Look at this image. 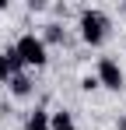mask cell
Segmentation results:
<instances>
[{"label": "cell", "instance_id": "obj_6", "mask_svg": "<svg viewBox=\"0 0 126 130\" xmlns=\"http://www.w3.org/2000/svg\"><path fill=\"white\" fill-rule=\"evenodd\" d=\"M25 130H49V112H46V109H35V112H28V120H25Z\"/></svg>", "mask_w": 126, "mask_h": 130}, {"label": "cell", "instance_id": "obj_2", "mask_svg": "<svg viewBox=\"0 0 126 130\" xmlns=\"http://www.w3.org/2000/svg\"><path fill=\"white\" fill-rule=\"evenodd\" d=\"M14 49H18V56H21V63L25 67H46V42H42L35 32H28V35H21L18 42H14Z\"/></svg>", "mask_w": 126, "mask_h": 130}, {"label": "cell", "instance_id": "obj_1", "mask_svg": "<svg viewBox=\"0 0 126 130\" xmlns=\"http://www.w3.org/2000/svg\"><path fill=\"white\" fill-rule=\"evenodd\" d=\"M105 35H109V18H105L102 11H95V7H88L81 11V39L88 46H102Z\"/></svg>", "mask_w": 126, "mask_h": 130}, {"label": "cell", "instance_id": "obj_5", "mask_svg": "<svg viewBox=\"0 0 126 130\" xmlns=\"http://www.w3.org/2000/svg\"><path fill=\"white\" fill-rule=\"evenodd\" d=\"M49 130H77V123L67 109H56V112H49Z\"/></svg>", "mask_w": 126, "mask_h": 130}, {"label": "cell", "instance_id": "obj_9", "mask_svg": "<svg viewBox=\"0 0 126 130\" xmlns=\"http://www.w3.org/2000/svg\"><path fill=\"white\" fill-rule=\"evenodd\" d=\"M81 88H84V91H95V88H98V77H84Z\"/></svg>", "mask_w": 126, "mask_h": 130}, {"label": "cell", "instance_id": "obj_7", "mask_svg": "<svg viewBox=\"0 0 126 130\" xmlns=\"http://www.w3.org/2000/svg\"><path fill=\"white\" fill-rule=\"evenodd\" d=\"M11 77H14V67L7 60V53H0V81H11Z\"/></svg>", "mask_w": 126, "mask_h": 130}, {"label": "cell", "instance_id": "obj_3", "mask_svg": "<svg viewBox=\"0 0 126 130\" xmlns=\"http://www.w3.org/2000/svg\"><path fill=\"white\" fill-rule=\"evenodd\" d=\"M98 85L102 88H109V91H123V67L116 63L112 56H102L98 60Z\"/></svg>", "mask_w": 126, "mask_h": 130}, {"label": "cell", "instance_id": "obj_4", "mask_svg": "<svg viewBox=\"0 0 126 130\" xmlns=\"http://www.w3.org/2000/svg\"><path fill=\"white\" fill-rule=\"evenodd\" d=\"M7 85H11V95H14V99H28V95H32V77H28L25 70H21V74H14Z\"/></svg>", "mask_w": 126, "mask_h": 130}, {"label": "cell", "instance_id": "obj_8", "mask_svg": "<svg viewBox=\"0 0 126 130\" xmlns=\"http://www.w3.org/2000/svg\"><path fill=\"white\" fill-rule=\"evenodd\" d=\"M42 42H63V28L60 25H46V39Z\"/></svg>", "mask_w": 126, "mask_h": 130}]
</instances>
